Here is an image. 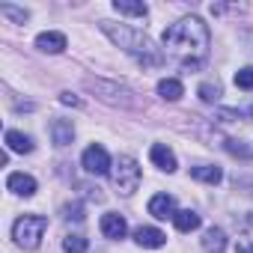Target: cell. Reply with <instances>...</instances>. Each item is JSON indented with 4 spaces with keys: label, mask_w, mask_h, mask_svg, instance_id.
<instances>
[{
    "label": "cell",
    "mask_w": 253,
    "mask_h": 253,
    "mask_svg": "<svg viewBox=\"0 0 253 253\" xmlns=\"http://www.w3.org/2000/svg\"><path fill=\"white\" fill-rule=\"evenodd\" d=\"M209 39H211L209 27L197 15H188V18H182V21H176V24H170L164 30V45L173 54H188V60L203 57L209 51Z\"/></svg>",
    "instance_id": "cell-1"
},
{
    "label": "cell",
    "mask_w": 253,
    "mask_h": 253,
    "mask_svg": "<svg viewBox=\"0 0 253 253\" xmlns=\"http://www.w3.org/2000/svg\"><path fill=\"white\" fill-rule=\"evenodd\" d=\"M101 30L113 39V45H119L122 51L137 57L143 66H158L161 63V54H158L155 42L146 33H140V30H134L128 24H110V21H101Z\"/></svg>",
    "instance_id": "cell-2"
},
{
    "label": "cell",
    "mask_w": 253,
    "mask_h": 253,
    "mask_svg": "<svg viewBox=\"0 0 253 253\" xmlns=\"http://www.w3.org/2000/svg\"><path fill=\"white\" fill-rule=\"evenodd\" d=\"M45 229H48V217H45V214H24V217L15 220V226H12V238H15L18 247H24V250H36V247L42 244Z\"/></svg>",
    "instance_id": "cell-3"
},
{
    "label": "cell",
    "mask_w": 253,
    "mask_h": 253,
    "mask_svg": "<svg viewBox=\"0 0 253 253\" xmlns=\"http://www.w3.org/2000/svg\"><path fill=\"white\" fill-rule=\"evenodd\" d=\"M113 182H116L119 194H125V197L137 191V185H140V167H137V161H134L131 155H122V158L116 161V167H113Z\"/></svg>",
    "instance_id": "cell-4"
},
{
    "label": "cell",
    "mask_w": 253,
    "mask_h": 253,
    "mask_svg": "<svg viewBox=\"0 0 253 253\" xmlns=\"http://www.w3.org/2000/svg\"><path fill=\"white\" fill-rule=\"evenodd\" d=\"M81 164H84V170L86 173H92V176H107L110 173V155L104 152V146H86L84 149V158H81Z\"/></svg>",
    "instance_id": "cell-5"
},
{
    "label": "cell",
    "mask_w": 253,
    "mask_h": 253,
    "mask_svg": "<svg viewBox=\"0 0 253 253\" xmlns=\"http://www.w3.org/2000/svg\"><path fill=\"white\" fill-rule=\"evenodd\" d=\"M101 235L104 238H113V241H119V238H125V232H128V223H125V217L122 214H116V211H107V214H101Z\"/></svg>",
    "instance_id": "cell-6"
},
{
    "label": "cell",
    "mask_w": 253,
    "mask_h": 253,
    "mask_svg": "<svg viewBox=\"0 0 253 253\" xmlns=\"http://www.w3.org/2000/svg\"><path fill=\"white\" fill-rule=\"evenodd\" d=\"M66 36L63 33H57V30H45V33H39L36 36V48L39 51H45V54H63L66 51Z\"/></svg>",
    "instance_id": "cell-7"
},
{
    "label": "cell",
    "mask_w": 253,
    "mask_h": 253,
    "mask_svg": "<svg viewBox=\"0 0 253 253\" xmlns=\"http://www.w3.org/2000/svg\"><path fill=\"white\" fill-rule=\"evenodd\" d=\"M149 214L158 217V220H167V217H176V200L170 194H155L149 200Z\"/></svg>",
    "instance_id": "cell-8"
},
{
    "label": "cell",
    "mask_w": 253,
    "mask_h": 253,
    "mask_svg": "<svg viewBox=\"0 0 253 253\" xmlns=\"http://www.w3.org/2000/svg\"><path fill=\"white\" fill-rule=\"evenodd\" d=\"M6 188H9L12 194H18V197H33V194H36V179L27 176V173H9Z\"/></svg>",
    "instance_id": "cell-9"
},
{
    "label": "cell",
    "mask_w": 253,
    "mask_h": 253,
    "mask_svg": "<svg viewBox=\"0 0 253 253\" xmlns=\"http://www.w3.org/2000/svg\"><path fill=\"white\" fill-rule=\"evenodd\" d=\"M134 241L140 244V247H164L167 244V235L161 232V229H155V226H137L134 229Z\"/></svg>",
    "instance_id": "cell-10"
},
{
    "label": "cell",
    "mask_w": 253,
    "mask_h": 253,
    "mask_svg": "<svg viewBox=\"0 0 253 253\" xmlns=\"http://www.w3.org/2000/svg\"><path fill=\"white\" fill-rule=\"evenodd\" d=\"M149 158H152V164H155L158 170H164V173H173V170H176V155H173V149L164 146V143H155L152 152H149Z\"/></svg>",
    "instance_id": "cell-11"
},
{
    "label": "cell",
    "mask_w": 253,
    "mask_h": 253,
    "mask_svg": "<svg viewBox=\"0 0 253 253\" xmlns=\"http://www.w3.org/2000/svg\"><path fill=\"white\" fill-rule=\"evenodd\" d=\"M51 137H54L57 146H69L75 140V125L69 119H54L51 122Z\"/></svg>",
    "instance_id": "cell-12"
},
{
    "label": "cell",
    "mask_w": 253,
    "mask_h": 253,
    "mask_svg": "<svg viewBox=\"0 0 253 253\" xmlns=\"http://www.w3.org/2000/svg\"><path fill=\"white\" fill-rule=\"evenodd\" d=\"M223 247H226V232H223V229L211 226V229L203 232V250H209V253H223Z\"/></svg>",
    "instance_id": "cell-13"
},
{
    "label": "cell",
    "mask_w": 253,
    "mask_h": 253,
    "mask_svg": "<svg viewBox=\"0 0 253 253\" xmlns=\"http://www.w3.org/2000/svg\"><path fill=\"white\" fill-rule=\"evenodd\" d=\"M113 9L119 15H134V18H146V12H149V6L140 3V0H116Z\"/></svg>",
    "instance_id": "cell-14"
},
{
    "label": "cell",
    "mask_w": 253,
    "mask_h": 253,
    "mask_svg": "<svg viewBox=\"0 0 253 253\" xmlns=\"http://www.w3.org/2000/svg\"><path fill=\"white\" fill-rule=\"evenodd\" d=\"M182 92H185V86H182L179 78H164V81H158V95H161V98L176 101V98H182Z\"/></svg>",
    "instance_id": "cell-15"
},
{
    "label": "cell",
    "mask_w": 253,
    "mask_h": 253,
    "mask_svg": "<svg viewBox=\"0 0 253 253\" xmlns=\"http://www.w3.org/2000/svg\"><path fill=\"white\" fill-rule=\"evenodd\" d=\"M191 176H194L197 182H206V185H217V182L223 179L220 167H211V164H200V167H191Z\"/></svg>",
    "instance_id": "cell-16"
},
{
    "label": "cell",
    "mask_w": 253,
    "mask_h": 253,
    "mask_svg": "<svg viewBox=\"0 0 253 253\" xmlns=\"http://www.w3.org/2000/svg\"><path fill=\"white\" fill-rule=\"evenodd\" d=\"M6 146H9V152H21V155L33 152V140L21 131H6Z\"/></svg>",
    "instance_id": "cell-17"
},
{
    "label": "cell",
    "mask_w": 253,
    "mask_h": 253,
    "mask_svg": "<svg viewBox=\"0 0 253 253\" xmlns=\"http://www.w3.org/2000/svg\"><path fill=\"white\" fill-rule=\"evenodd\" d=\"M173 223H176V229H179V232H191V229H197V226H200V214H197V211H191V209H185V211H176Z\"/></svg>",
    "instance_id": "cell-18"
},
{
    "label": "cell",
    "mask_w": 253,
    "mask_h": 253,
    "mask_svg": "<svg viewBox=\"0 0 253 253\" xmlns=\"http://www.w3.org/2000/svg\"><path fill=\"white\" fill-rule=\"evenodd\" d=\"M86 247H89V241H86L84 235H72V232H69V235L63 238V250H66V253H86Z\"/></svg>",
    "instance_id": "cell-19"
},
{
    "label": "cell",
    "mask_w": 253,
    "mask_h": 253,
    "mask_svg": "<svg viewBox=\"0 0 253 253\" xmlns=\"http://www.w3.org/2000/svg\"><path fill=\"white\" fill-rule=\"evenodd\" d=\"M0 12H3L6 18H12L15 24H24V21L30 18V12H27V9H18V6H9V3H0Z\"/></svg>",
    "instance_id": "cell-20"
},
{
    "label": "cell",
    "mask_w": 253,
    "mask_h": 253,
    "mask_svg": "<svg viewBox=\"0 0 253 253\" xmlns=\"http://www.w3.org/2000/svg\"><path fill=\"white\" fill-rule=\"evenodd\" d=\"M197 92H200V98H203V101H209V104L220 98V86H217V84H200V89H197Z\"/></svg>",
    "instance_id": "cell-21"
},
{
    "label": "cell",
    "mask_w": 253,
    "mask_h": 253,
    "mask_svg": "<svg viewBox=\"0 0 253 253\" xmlns=\"http://www.w3.org/2000/svg\"><path fill=\"white\" fill-rule=\"evenodd\" d=\"M235 86H241V89H253V66H244L241 72H235Z\"/></svg>",
    "instance_id": "cell-22"
},
{
    "label": "cell",
    "mask_w": 253,
    "mask_h": 253,
    "mask_svg": "<svg viewBox=\"0 0 253 253\" xmlns=\"http://www.w3.org/2000/svg\"><path fill=\"white\" fill-rule=\"evenodd\" d=\"M226 152H229V155H235V158H244V161H250V158H253V152H250L247 146H241L238 140H226Z\"/></svg>",
    "instance_id": "cell-23"
},
{
    "label": "cell",
    "mask_w": 253,
    "mask_h": 253,
    "mask_svg": "<svg viewBox=\"0 0 253 253\" xmlns=\"http://www.w3.org/2000/svg\"><path fill=\"white\" fill-rule=\"evenodd\" d=\"M66 217H69V220H84V206H81V203L66 206Z\"/></svg>",
    "instance_id": "cell-24"
},
{
    "label": "cell",
    "mask_w": 253,
    "mask_h": 253,
    "mask_svg": "<svg viewBox=\"0 0 253 253\" xmlns=\"http://www.w3.org/2000/svg\"><path fill=\"white\" fill-rule=\"evenodd\" d=\"M60 101H63V104H72V107H81V98H78V95H72V92H63V95H60Z\"/></svg>",
    "instance_id": "cell-25"
},
{
    "label": "cell",
    "mask_w": 253,
    "mask_h": 253,
    "mask_svg": "<svg viewBox=\"0 0 253 253\" xmlns=\"http://www.w3.org/2000/svg\"><path fill=\"white\" fill-rule=\"evenodd\" d=\"M235 253H253V244H250V241H238Z\"/></svg>",
    "instance_id": "cell-26"
}]
</instances>
